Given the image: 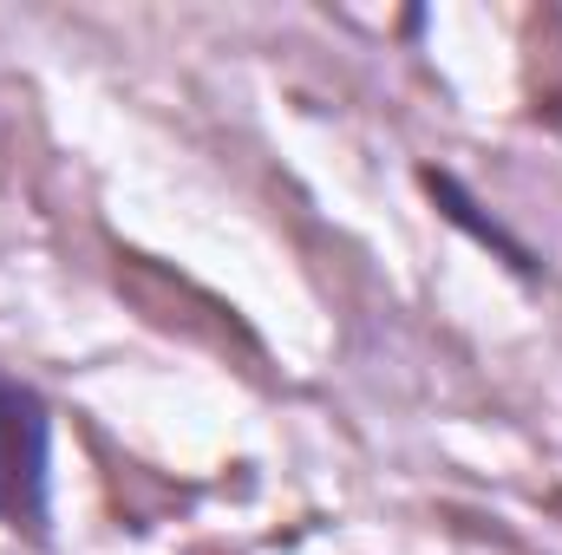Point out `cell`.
Returning <instances> with one entry per match:
<instances>
[{"label": "cell", "mask_w": 562, "mask_h": 555, "mask_svg": "<svg viewBox=\"0 0 562 555\" xmlns=\"http://www.w3.org/2000/svg\"><path fill=\"white\" fill-rule=\"evenodd\" d=\"M46 484H53V418L46 399L0 373V530L46 536Z\"/></svg>", "instance_id": "cell-1"}, {"label": "cell", "mask_w": 562, "mask_h": 555, "mask_svg": "<svg viewBox=\"0 0 562 555\" xmlns=\"http://www.w3.org/2000/svg\"><path fill=\"white\" fill-rule=\"evenodd\" d=\"M419 183L431 190V203H438V209H445V216H451L458 229H471V236H477L484 249L510 256V269H530V249H524V242H510V236H504L497 223H484V216H477V203H471V196H464V190H458V183H451L445 170H419Z\"/></svg>", "instance_id": "cell-2"}]
</instances>
